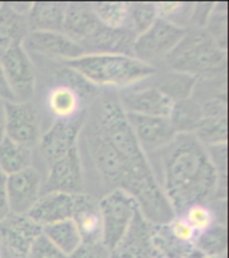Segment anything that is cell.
Wrapping results in <instances>:
<instances>
[{
    "mask_svg": "<svg viewBox=\"0 0 229 258\" xmlns=\"http://www.w3.org/2000/svg\"><path fill=\"white\" fill-rule=\"evenodd\" d=\"M158 183L175 216L189 206L208 204L216 197L218 175L208 150L192 134H177L173 142L158 151Z\"/></svg>",
    "mask_w": 229,
    "mask_h": 258,
    "instance_id": "cell-1",
    "label": "cell"
},
{
    "mask_svg": "<svg viewBox=\"0 0 229 258\" xmlns=\"http://www.w3.org/2000/svg\"><path fill=\"white\" fill-rule=\"evenodd\" d=\"M63 64L75 70L95 87L130 89L157 74V69L128 55L85 54Z\"/></svg>",
    "mask_w": 229,
    "mask_h": 258,
    "instance_id": "cell-2",
    "label": "cell"
},
{
    "mask_svg": "<svg viewBox=\"0 0 229 258\" xmlns=\"http://www.w3.org/2000/svg\"><path fill=\"white\" fill-rule=\"evenodd\" d=\"M171 71L197 79L218 78L225 67V51L220 50L205 28H187V32L165 60Z\"/></svg>",
    "mask_w": 229,
    "mask_h": 258,
    "instance_id": "cell-3",
    "label": "cell"
},
{
    "mask_svg": "<svg viewBox=\"0 0 229 258\" xmlns=\"http://www.w3.org/2000/svg\"><path fill=\"white\" fill-rule=\"evenodd\" d=\"M81 131H83L82 139L90 162L107 193L113 190H124L128 193L133 182L132 167L109 142L93 112Z\"/></svg>",
    "mask_w": 229,
    "mask_h": 258,
    "instance_id": "cell-4",
    "label": "cell"
},
{
    "mask_svg": "<svg viewBox=\"0 0 229 258\" xmlns=\"http://www.w3.org/2000/svg\"><path fill=\"white\" fill-rule=\"evenodd\" d=\"M102 217V243L111 251L124 239L137 216L138 206L130 194L124 190H113L99 200Z\"/></svg>",
    "mask_w": 229,
    "mask_h": 258,
    "instance_id": "cell-5",
    "label": "cell"
},
{
    "mask_svg": "<svg viewBox=\"0 0 229 258\" xmlns=\"http://www.w3.org/2000/svg\"><path fill=\"white\" fill-rule=\"evenodd\" d=\"M185 32V28L166 20L157 19L146 31L136 38L133 56L155 69L158 64H163L171 51L181 42Z\"/></svg>",
    "mask_w": 229,
    "mask_h": 258,
    "instance_id": "cell-6",
    "label": "cell"
},
{
    "mask_svg": "<svg viewBox=\"0 0 229 258\" xmlns=\"http://www.w3.org/2000/svg\"><path fill=\"white\" fill-rule=\"evenodd\" d=\"M43 227L27 216L8 214L0 221V249L3 258H27Z\"/></svg>",
    "mask_w": 229,
    "mask_h": 258,
    "instance_id": "cell-7",
    "label": "cell"
},
{
    "mask_svg": "<svg viewBox=\"0 0 229 258\" xmlns=\"http://www.w3.org/2000/svg\"><path fill=\"white\" fill-rule=\"evenodd\" d=\"M0 62L16 102H32L36 94L38 77L35 66L23 44L4 52L0 56Z\"/></svg>",
    "mask_w": 229,
    "mask_h": 258,
    "instance_id": "cell-8",
    "label": "cell"
},
{
    "mask_svg": "<svg viewBox=\"0 0 229 258\" xmlns=\"http://www.w3.org/2000/svg\"><path fill=\"white\" fill-rule=\"evenodd\" d=\"M85 187V174L82 165L81 151L78 147L55 162L47 169L46 181H43L42 194L44 193H66L77 194L83 193Z\"/></svg>",
    "mask_w": 229,
    "mask_h": 258,
    "instance_id": "cell-9",
    "label": "cell"
},
{
    "mask_svg": "<svg viewBox=\"0 0 229 258\" xmlns=\"http://www.w3.org/2000/svg\"><path fill=\"white\" fill-rule=\"evenodd\" d=\"M6 138L34 149L42 135L38 108L32 102L6 103Z\"/></svg>",
    "mask_w": 229,
    "mask_h": 258,
    "instance_id": "cell-10",
    "label": "cell"
},
{
    "mask_svg": "<svg viewBox=\"0 0 229 258\" xmlns=\"http://www.w3.org/2000/svg\"><path fill=\"white\" fill-rule=\"evenodd\" d=\"M126 118L146 157L149 154H157L177 137L170 120L165 116L126 114Z\"/></svg>",
    "mask_w": 229,
    "mask_h": 258,
    "instance_id": "cell-11",
    "label": "cell"
},
{
    "mask_svg": "<svg viewBox=\"0 0 229 258\" xmlns=\"http://www.w3.org/2000/svg\"><path fill=\"white\" fill-rule=\"evenodd\" d=\"M43 175L35 166L7 177V200L11 214L26 216L42 196Z\"/></svg>",
    "mask_w": 229,
    "mask_h": 258,
    "instance_id": "cell-12",
    "label": "cell"
},
{
    "mask_svg": "<svg viewBox=\"0 0 229 258\" xmlns=\"http://www.w3.org/2000/svg\"><path fill=\"white\" fill-rule=\"evenodd\" d=\"M82 123L78 119L70 122H54L38 142L39 155L47 169L52 163L66 157L79 145Z\"/></svg>",
    "mask_w": 229,
    "mask_h": 258,
    "instance_id": "cell-13",
    "label": "cell"
},
{
    "mask_svg": "<svg viewBox=\"0 0 229 258\" xmlns=\"http://www.w3.org/2000/svg\"><path fill=\"white\" fill-rule=\"evenodd\" d=\"M23 47L28 54L39 55L58 63L74 60L85 55L81 44L73 42L63 32H30L24 39Z\"/></svg>",
    "mask_w": 229,
    "mask_h": 258,
    "instance_id": "cell-14",
    "label": "cell"
},
{
    "mask_svg": "<svg viewBox=\"0 0 229 258\" xmlns=\"http://www.w3.org/2000/svg\"><path fill=\"white\" fill-rule=\"evenodd\" d=\"M118 99L126 114L169 118L173 107V102L152 85L126 90L120 94Z\"/></svg>",
    "mask_w": 229,
    "mask_h": 258,
    "instance_id": "cell-15",
    "label": "cell"
},
{
    "mask_svg": "<svg viewBox=\"0 0 229 258\" xmlns=\"http://www.w3.org/2000/svg\"><path fill=\"white\" fill-rule=\"evenodd\" d=\"M137 35L129 28H111L101 26L82 43L85 54L128 55L133 56V46Z\"/></svg>",
    "mask_w": 229,
    "mask_h": 258,
    "instance_id": "cell-16",
    "label": "cell"
},
{
    "mask_svg": "<svg viewBox=\"0 0 229 258\" xmlns=\"http://www.w3.org/2000/svg\"><path fill=\"white\" fill-rule=\"evenodd\" d=\"M75 196L66 193H44L26 214L39 226L71 220L74 214Z\"/></svg>",
    "mask_w": 229,
    "mask_h": 258,
    "instance_id": "cell-17",
    "label": "cell"
},
{
    "mask_svg": "<svg viewBox=\"0 0 229 258\" xmlns=\"http://www.w3.org/2000/svg\"><path fill=\"white\" fill-rule=\"evenodd\" d=\"M73 222L77 226L82 242H102V217L99 200L91 194L75 196Z\"/></svg>",
    "mask_w": 229,
    "mask_h": 258,
    "instance_id": "cell-18",
    "label": "cell"
},
{
    "mask_svg": "<svg viewBox=\"0 0 229 258\" xmlns=\"http://www.w3.org/2000/svg\"><path fill=\"white\" fill-rule=\"evenodd\" d=\"M110 258H152L150 224L140 212L134 217L124 239L110 253Z\"/></svg>",
    "mask_w": 229,
    "mask_h": 258,
    "instance_id": "cell-19",
    "label": "cell"
},
{
    "mask_svg": "<svg viewBox=\"0 0 229 258\" xmlns=\"http://www.w3.org/2000/svg\"><path fill=\"white\" fill-rule=\"evenodd\" d=\"M99 27L91 3H67L62 32L73 42L82 44Z\"/></svg>",
    "mask_w": 229,
    "mask_h": 258,
    "instance_id": "cell-20",
    "label": "cell"
},
{
    "mask_svg": "<svg viewBox=\"0 0 229 258\" xmlns=\"http://www.w3.org/2000/svg\"><path fill=\"white\" fill-rule=\"evenodd\" d=\"M82 97L69 86L54 85L46 94V108L55 122L78 119L82 111Z\"/></svg>",
    "mask_w": 229,
    "mask_h": 258,
    "instance_id": "cell-21",
    "label": "cell"
},
{
    "mask_svg": "<svg viewBox=\"0 0 229 258\" xmlns=\"http://www.w3.org/2000/svg\"><path fill=\"white\" fill-rule=\"evenodd\" d=\"M30 34L27 18L12 7L11 3L0 6V56L16 46H22Z\"/></svg>",
    "mask_w": 229,
    "mask_h": 258,
    "instance_id": "cell-22",
    "label": "cell"
},
{
    "mask_svg": "<svg viewBox=\"0 0 229 258\" xmlns=\"http://www.w3.org/2000/svg\"><path fill=\"white\" fill-rule=\"evenodd\" d=\"M153 87L161 91V93L170 99L173 103L192 98L194 94V89L197 86V78L188 75V74L179 73L167 70L165 73L153 75L148 79Z\"/></svg>",
    "mask_w": 229,
    "mask_h": 258,
    "instance_id": "cell-23",
    "label": "cell"
},
{
    "mask_svg": "<svg viewBox=\"0 0 229 258\" xmlns=\"http://www.w3.org/2000/svg\"><path fill=\"white\" fill-rule=\"evenodd\" d=\"M67 3H31L27 18L30 32H62Z\"/></svg>",
    "mask_w": 229,
    "mask_h": 258,
    "instance_id": "cell-24",
    "label": "cell"
},
{
    "mask_svg": "<svg viewBox=\"0 0 229 258\" xmlns=\"http://www.w3.org/2000/svg\"><path fill=\"white\" fill-rule=\"evenodd\" d=\"M152 258H184L194 249L171 234L167 224H150Z\"/></svg>",
    "mask_w": 229,
    "mask_h": 258,
    "instance_id": "cell-25",
    "label": "cell"
},
{
    "mask_svg": "<svg viewBox=\"0 0 229 258\" xmlns=\"http://www.w3.org/2000/svg\"><path fill=\"white\" fill-rule=\"evenodd\" d=\"M204 119L201 104L193 97L173 103L169 120L177 134H194Z\"/></svg>",
    "mask_w": 229,
    "mask_h": 258,
    "instance_id": "cell-26",
    "label": "cell"
},
{
    "mask_svg": "<svg viewBox=\"0 0 229 258\" xmlns=\"http://www.w3.org/2000/svg\"><path fill=\"white\" fill-rule=\"evenodd\" d=\"M31 166H34L32 149L8 138L0 142V170L7 177Z\"/></svg>",
    "mask_w": 229,
    "mask_h": 258,
    "instance_id": "cell-27",
    "label": "cell"
},
{
    "mask_svg": "<svg viewBox=\"0 0 229 258\" xmlns=\"http://www.w3.org/2000/svg\"><path fill=\"white\" fill-rule=\"evenodd\" d=\"M43 235L69 257L82 245V238L73 220H66L43 227Z\"/></svg>",
    "mask_w": 229,
    "mask_h": 258,
    "instance_id": "cell-28",
    "label": "cell"
},
{
    "mask_svg": "<svg viewBox=\"0 0 229 258\" xmlns=\"http://www.w3.org/2000/svg\"><path fill=\"white\" fill-rule=\"evenodd\" d=\"M194 137L205 147L226 143V115L204 116Z\"/></svg>",
    "mask_w": 229,
    "mask_h": 258,
    "instance_id": "cell-29",
    "label": "cell"
},
{
    "mask_svg": "<svg viewBox=\"0 0 229 258\" xmlns=\"http://www.w3.org/2000/svg\"><path fill=\"white\" fill-rule=\"evenodd\" d=\"M194 249L201 251L204 255L222 257L226 249V227L225 225L216 224L197 235Z\"/></svg>",
    "mask_w": 229,
    "mask_h": 258,
    "instance_id": "cell-30",
    "label": "cell"
},
{
    "mask_svg": "<svg viewBox=\"0 0 229 258\" xmlns=\"http://www.w3.org/2000/svg\"><path fill=\"white\" fill-rule=\"evenodd\" d=\"M130 3H91L101 26L111 28L126 27Z\"/></svg>",
    "mask_w": 229,
    "mask_h": 258,
    "instance_id": "cell-31",
    "label": "cell"
},
{
    "mask_svg": "<svg viewBox=\"0 0 229 258\" xmlns=\"http://www.w3.org/2000/svg\"><path fill=\"white\" fill-rule=\"evenodd\" d=\"M158 19L155 4L153 3H130L126 28L138 36L148 30Z\"/></svg>",
    "mask_w": 229,
    "mask_h": 258,
    "instance_id": "cell-32",
    "label": "cell"
},
{
    "mask_svg": "<svg viewBox=\"0 0 229 258\" xmlns=\"http://www.w3.org/2000/svg\"><path fill=\"white\" fill-rule=\"evenodd\" d=\"M181 217H184V220L193 227L197 235L217 224L213 209L209 204L192 205L181 214Z\"/></svg>",
    "mask_w": 229,
    "mask_h": 258,
    "instance_id": "cell-33",
    "label": "cell"
},
{
    "mask_svg": "<svg viewBox=\"0 0 229 258\" xmlns=\"http://www.w3.org/2000/svg\"><path fill=\"white\" fill-rule=\"evenodd\" d=\"M205 31L210 35L220 50L226 48V4L214 3L213 10L206 22Z\"/></svg>",
    "mask_w": 229,
    "mask_h": 258,
    "instance_id": "cell-34",
    "label": "cell"
},
{
    "mask_svg": "<svg viewBox=\"0 0 229 258\" xmlns=\"http://www.w3.org/2000/svg\"><path fill=\"white\" fill-rule=\"evenodd\" d=\"M167 226H169V230H170L171 234L175 235L179 241L194 247L197 233L193 230V227L188 224L187 221L184 220V217L176 216L173 220L167 222Z\"/></svg>",
    "mask_w": 229,
    "mask_h": 258,
    "instance_id": "cell-35",
    "label": "cell"
},
{
    "mask_svg": "<svg viewBox=\"0 0 229 258\" xmlns=\"http://www.w3.org/2000/svg\"><path fill=\"white\" fill-rule=\"evenodd\" d=\"M27 258H69L65 253L54 246L44 235H40L32 245Z\"/></svg>",
    "mask_w": 229,
    "mask_h": 258,
    "instance_id": "cell-36",
    "label": "cell"
},
{
    "mask_svg": "<svg viewBox=\"0 0 229 258\" xmlns=\"http://www.w3.org/2000/svg\"><path fill=\"white\" fill-rule=\"evenodd\" d=\"M69 258H110V251L102 242H82Z\"/></svg>",
    "mask_w": 229,
    "mask_h": 258,
    "instance_id": "cell-37",
    "label": "cell"
},
{
    "mask_svg": "<svg viewBox=\"0 0 229 258\" xmlns=\"http://www.w3.org/2000/svg\"><path fill=\"white\" fill-rule=\"evenodd\" d=\"M10 214L7 200V175L0 170V221Z\"/></svg>",
    "mask_w": 229,
    "mask_h": 258,
    "instance_id": "cell-38",
    "label": "cell"
},
{
    "mask_svg": "<svg viewBox=\"0 0 229 258\" xmlns=\"http://www.w3.org/2000/svg\"><path fill=\"white\" fill-rule=\"evenodd\" d=\"M0 99H3L4 102H7V103L16 102L15 95H14L11 87L8 85L7 77H6V73H4L2 62H0Z\"/></svg>",
    "mask_w": 229,
    "mask_h": 258,
    "instance_id": "cell-39",
    "label": "cell"
},
{
    "mask_svg": "<svg viewBox=\"0 0 229 258\" xmlns=\"http://www.w3.org/2000/svg\"><path fill=\"white\" fill-rule=\"evenodd\" d=\"M6 103L3 99H0V142L6 138V116H7V111H6Z\"/></svg>",
    "mask_w": 229,
    "mask_h": 258,
    "instance_id": "cell-40",
    "label": "cell"
},
{
    "mask_svg": "<svg viewBox=\"0 0 229 258\" xmlns=\"http://www.w3.org/2000/svg\"><path fill=\"white\" fill-rule=\"evenodd\" d=\"M204 257H205V255L202 254L201 251H198L197 249H193V250L189 251V253H188L184 258H204Z\"/></svg>",
    "mask_w": 229,
    "mask_h": 258,
    "instance_id": "cell-41",
    "label": "cell"
},
{
    "mask_svg": "<svg viewBox=\"0 0 229 258\" xmlns=\"http://www.w3.org/2000/svg\"><path fill=\"white\" fill-rule=\"evenodd\" d=\"M204 258H222V257H216V255H205Z\"/></svg>",
    "mask_w": 229,
    "mask_h": 258,
    "instance_id": "cell-42",
    "label": "cell"
},
{
    "mask_svg": "<svg viewBox=\"0 0 229 258\" xmlns=\"http://www.w3.org/2000/svg\"><path fill=\"white\" fill-rule=\"evenodd\" d=\"M0 6H2V3H0Z\"/></svg>",
    "mask_w": 229,
    "mask_h": 258,
    "instance_id": "cell-43",
    "label": "cell"
}]
</instances>
